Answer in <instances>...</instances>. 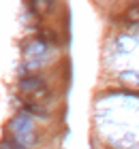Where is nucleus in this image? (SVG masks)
<instances>
[{"label":"nucleus","instance_id":"nucleus-1","mask_svg":"<svg viewBox=\"0 0 139 149\" xmlns=\"http://www.w3.org/2000/svg\"><path fill=\"white\" fill-rule=\"evenodd\" d=\"M19 90L32 96H43L45 94V81L39 74H30V77H22L19 79Z\"/></svg>","mask_w":139,"mask_h":149},{"label":"nucleus","instance_id":"nucleus-2","mask_svg":"<svg viewBox=\"0 0 139 149\" xmlns=\"http://www.w3.org/2000/svg\"><path fill=\"white\" fill-rule=\"evenodd\" d=\"M26 111H30V113H34V115H41V117H49V113H47L43 107L32 104V102H28V104H26Z\"/></svg>","mask_w":139,"mask_h":149},{"label":"nucleus","instance_id":"nucleus-3","mask_svg":"<svg viewBox=\"0 0 139 149\" xmlns=\"http://www.w3.org/2000/svg\"><path fill=\"white\" fill-rule=\"evenodd\" d=\"M126 17H128V22H133V24H139V4L131 6V9H128V13H126Z\"/></svg>","mask_w":139,"mask_h":149}]
</instances>
